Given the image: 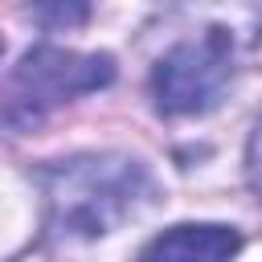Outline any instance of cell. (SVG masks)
<instances>
[{"instance_id": "obj_1", "label": "cell", "mask_w": 262, "mask_h": 262, "mask_svg": "<svg viewBox=\"0 0 262 262\" xmlns=\"http://www.w3.org/2000/svg\"><path fill=\"white\" fill-rule=\"evenodd\" d=\"M53 237H102L156 201V176L123 151H86L41 168Z\"/></svg>"}, {"instance_id": "obj_2", "label": "cell", "mask_w": 262, "mask_h": 262, "mask_svg": "<svg viewBox=\"0 0 262 262\" xmlns=\"http://www.w3.org/2000/svg\"><path fill=\"white\" fill-rule=\"evenodd\" d=\"M115 82L111 53H74L61 45H33L8 78L4 119L12 127H37L49 111L66 106L78 94L102 90Z\"/></svg>"}, {"instance_id": "obj_3", "label": "cell", "mask_w": 262, "mask_h": 262, "mask_svg": "<svg viewBox=\"0 0 262 262\" xmlns=\"http://www.w3.org/2000/svg\"><path fill=\"white\" fill-rule=\"evenodd\" d=\"M237 70L229 29H201L176 41L151 66V102L160 115H205L221 102Z\"/></svg>"}, {"instance_id": "obj_4", "label": "cell", "mask_w": 262, "mask_h": 262, "mask_svg": "<svg viewBox=\"0 0 262 262\" xmlns=\"http://www.w3.org/2000/svg\"><path fill=\"white\" fill-rule=\"evenodd\" d=\"M237 250H242V233L233 225L184 221V225H172V229L156 233L151 242H143L135 262H229Z\"/></svg>"}, {"instance_id": "obj_5", "label": "cell", "mask_w": 262, "mask_h": 262, "mask_svg": "<svg viewBox=\"0 0 262 262\" xmlns=\"http://www.w3.org/2000/svg\"><path fill=\"white\" fill-rule=\"evenodd\" d=\"M246 180H250L254 196L262 201V119L254 123V131H250V143H246Z\"/></svg>"}, {"instance_id": "obj_6", "label": "cell", "mask_w": 262, "mask_h": 262, "mask_svg": "<svg viewBox=\"0 0 262 262\" xmlns=\"http://www.w3.org/2000/svg\"><path fill=\"white\" fill-rule=\"evenodd\" d=\"M33 16H41V20H61V25H70V20H86V8H37Z\"/></svg>"}, {"instance_id": "obj_7", "label": "cell", "mask_w": 262, "mask_h": 262, "mask_svg": "<svg viewBox=\"0 0 262 262\" xmlns=\"http://www.w3.org/2000/svg\"><path fill=\"white\" fill-rule=\"evenodd\" d=\"M0 53H4V37H0Z\"/></svg>"}]
</instances>
